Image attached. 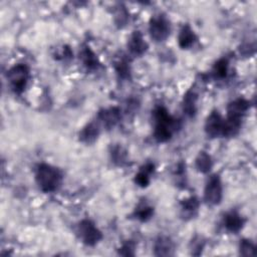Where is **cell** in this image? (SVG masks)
Wrapping results in <instances>:
<instances>
[{
  "label": "cell",
  "mask_w": 257,
  "mask_h": 257,
  "mask_svg": "<svg viewBox=\"0 0 257 257\" xmlns=\"http://www.w3.org/2000/svg\"><path fill=\"white\" fill-rule=\"evenodd\" d=\"M154 137L156 141L159 143H165L171 140L173 134L179 127L178 119L174 118L164 106H158L154 110Z\"/></svg>",
  "instance_id": "1"
},
{
  "label": "cell",
  "mask_w": 257,
  "mask_h": 257,
  "mask_svg": "<svg viewBox=\"0 0 257 257\" xmlns=\"http://www.w3.org/2000/svg\"><path fill=\"white\" fill-rule=\"evenodd\" d=\"M35 180L42 192L51 193L60 187L62 183V174L59 169L51 165L40 164L36 168Z\"/></svg>",
  "instance_id": "2"
},
{
  "label": "cell",
  "mask_w": 257,
  "mask_h": 257,
  "mask_svg": "<svg viewBox=\"0 0 257 257\" xmlns=\"http://www.w3.org/2000/svg\"><path fill=\"white\" fill-rule=\"evenodd\" d=\"M30 78L29 67L24 63H18L12 66L7 72V79L13 92L20 94L25 89Z\"/></svg>",
  "instance_id": "3"
},
{
  "label": "cell",
  "mask_w": 257,
  "mask_h": 257,
  "mask_svg": "<svg viewBox=\"0 0 257 257\" xmlns=\"http://www.w3.org/2000/svg\"><path fill=\"white\" fill-rule=\"evenodd\" d=\"M77 234L80 240L88 246L97 244L102 238L101 232L98 230L95 224L88 219H84L78 223Z\"/></svg>",
  "instance_id": "4"
},
{
  "label": "cell",
  "mask_w": 257,
  "mask_h": 257,
  "mask_svg": "<svg viewBox=\"0 0 257 257\" xmlns=\"http://www.w3.org/2000/svg\"><path fill=\"white\" fill-rule=\"evenodd\" d=\"M149 31L151 37L155 41H164L169 36L171 31V26L168 18L163 14L154 15L150 20Z\"/></svg>",
  "instance_id": "5"
},
{
  "label": "cell",
  "mask_w": 257,
  "mask_h": 257,
  "mask_svg": "<svg viewBox=\"0 0 257 257\" xmlns=\"http://www.w3.org/2000/svg\"><path fill=\"white\" fill-rule=\"evenodd\" d=\"M223 196L222 183L218 175H213L209 178L205 190H204V199L209 205H218Z\"/></svg>",
  "instance_id": "6"
},
{
  "label": "cell",
  "mask_w": 257,
  "mask_h": 257,
  "mask_svg": "<svg viewBox=\"0 0 257 257\" xmlns=\"http://www.w3.org/2000/svg\"><path fill=\"white\" fill-rule=\"evenodd\" d=\"M224 130V118L219 113L218 110L212 111L206 119L205 132L211 138H216L219 136L223 137Z\"/></svg>",
  "instance_id": "7"
},
{
  "label": "cell",
  "mask_w": 257,
  "mask_h": 257,
  "mask_svg": "<svg viewBox=\"0 0 257 257\" xmlns=\"http://www.w3.org/2000/svg\"><path fill=\"white\" fill-rule=\"evenodd\" d=\"M120 119V110L118 107H109L98 112L96 120L105 128L113 127Z\"/></svg>",
  "instance_id": "8"
},
{
  "label": "cell",
  "mask_w": 257,
  "mask_h": 257,
  "mask_svg": "<svg viewBox=\"0 0 257 257\" xmlns=\"http://www.w3.org/2000/svg\"><path fill=\"white\" fill-rule=\"evenodd\" d=\"M127 48L131 54L135 56L143 55L148 49V43L145 41L142 33L140 31H135L128 41H127Z\"/></svg>",
  "instance_id": "9"
},
{
  "label": "cell",
  "mask_w": 257,
  "mask_h": 257,
  "mask_svg": "<svg viewBox=\"0 0 257 257\" xmlns=\"http://www.w3.org/2000/svg\"><path fill=\"white\" fill-rule=\"evenodd\" d=\"M250 106V102L245 98H237L231 101L227 107V116L242 119Z\"/></svg>",
  "instance_id": "10"
},
{
  "label": "cell",
  "mask_w": 257,
  "mask_h": 257,
  "mask_svg": "<svg viewBox=\"0 0 257 257\" xmlns=\"http://www.w3.org/2000/svg\"><path fill=\"white\" fill-rule=\"evenodd\" d=\"M223 223L227 231L231 233H237L243 228L245 220L238 212L230 211L224 216Z\"/></svg>",
  "instance_id": "11"
},
{
  "label": "cell",
  "mask_w": 257,
  "mask_h": 257,
  "mask_svg": "<svg viewBox=\"0 0 257 257\" xmlns=\"http://www.w3.org/2000/svg\"><path fill=\"white\" fill-rule=\"evenodd\" d=\"M100 124L97 120H93L88 122L85 126L82 127V130L79 133V140L82 143L90 144L93 143L100 133Z\"/></svg>",
  "instance_id": "12"
},
{
  "label": "cell",
  "mask_w": 257,
  "mask_h": 257,
  "mask_svg": "<svg viewBox=\"0 0 257 257\" xmlns=\"http://www.w3.org/2000/svg\"><path fill=\"white\" fill-rule=\"evenodd\" d=\"M174 243L167 236H160L154 244L155 255L157 256H171L174 254Z\"/></svg>",
  "instance_id": "13"
},
{
  "label": "cell",
  "mask_w": 257,
  "mask_h": 257,
  "mask_svg": "<svg viewBox=\"0 0 257 257\" xmlns=\"http://www.w3.org/2000/svg\"><path fill=\"white\" fill-rule=\"evenodd\" d=\"M79 59L81 60L83 66L87 69V70H94L97 69V67L99 66V61L98 58L96 56V54L90 49L89 46L84 45L80 52H79Z\"/></svg>",
  "instance_id": "14"
},
{
  "label": "cell",
  "mask_w": 257,
  "mask_h": 257,
  "mask_svg": "<svg viewBox=\"0 0 257 257\" xmlns=\"http://www.w3.org/2000/svg\"><path fill=\"white\" fill-rule=\"evenodd\" d=\"M196 40H197V36L193 31V29L190 27V25L188 24L184 25L180 30V33L178 36L179 46L183 49L190 48L192 45H194Z\"/></svg>",
  "instance_id": "15"
},
{
  "label": "cell",
  "mask_w": 257,
  "mask_h": 257,
  "mask_svg": "<svg viewBox=\"0 0 257 257\" xmlns=\"http://www.w3.org/2000/svg\"><path fill=\"white\" fill-rule=\"evenodd\" d=\"M198 95L194 90H189L183 99V110L188 116H194L197 111Z\"/></svg>",
  "instance_id": "16"
},
{
  "label": "cell",
  "mask_w": 257,
  "mask_h": 257,
  "mask_svg": "<svg viewBox=\"0 0 257 257\" xmlns=\"http://www.w3.org/2000/svg\"><path fill=\"white\" fill-rule=\"evenodd\" d=\"M155 170V166L152 163H148L146 165H144L141 170L139 171V173L136 175L135 177V182L136 184H138L140 187H147L150 184V179H151V175L153 174Z\"/></svg>",
  "instance_id": "17"
},
{
  "label": "cell",
  "mask_w": 257,
  "mask_h": 257,
  "mask_svg": "<svg viewBox=\"0 0 257 257\" xmlns=\"http://www.w3.org/2000/svg\"><path fill=\"white\" fill-rule=\"evenodd\" d=\"M198 208H199V201L196 197H193V196L184 200L181 206L182 214L186 218L187 217L192 218L198 211Z\"/></svg>",
  "instance_id": "18"
},
{
  "label": "cell",
  "mask_w": 257,
  "mask_h": 257,
  "mask_svg": "<svg viewBox=\"0 0 257 257\" xmlns=\"http://www.w3.org/2000/svg\"><path fill=\"white\" fill-rule=\"evenodd\" d=\"M195 165H196V169L199 172L205 174L211 170L213 162L209 154H207L206 152H200L198 157L196 158Z\"/></svg>",
  "instance_id": "19"
},
{
  "label": "cell",
  "mask_w": 257,
  "mask_h": 257,
  "mask_svg": "<svg viewBox=\"0 0 257 257\" xmlns=\"http://www.w3.org/2000/svg\"><path fill=\"white\" fill-rule=\"evenodd\" d=\"M134 215L138 220L142 222H146L150 220L154 215V208L148 205L147 203H141L136 208Z\"/></svg>",
  "instance_id": "20"
},
{
  "label": "cell",
  "mask_w": 257,
  "mask_h": 257,
  "mask_svg": "<svg viewBox=\"0 0 257 257\" xmlns=\"http://www.w3.org/2000/svg\"><path fill=\"white\" fill-rule=\"evenodd\" d=\"M229 70V61L227 58H221L219 59L213 66V75L216 78H225L228 74Z\"/></svg>",
  "instance_id": "21"
},
{
  "label": "cell",
  "mask_w": 257,
  "mask_h": 257,
  "mask_svg": "<svg viewBox=\"0 0 257 257\" xmlns=\"http://www.w3.org/2000/svg\"><path fill=\"white\" fill-rule=\"evenodd\" d=\"M114 69L119 78L126 79L130 77V65L124 58L121 57L114 62Z\"/></svg>",
  "instance_id": "22"
},
{
  "label": "cell",
  "mask_w": 257,
  "mask_h": 257,
  "mask_svg": "<svg viewBox=\"0 0 257 257\" xmlns=\"http://www.w3.org/2000/svg\"><path fill=\"white\" fill-rule=\"evenodd\" d=\"M239 251L243 256H255V245L250 240L243 239L240 242Z\"/></svg>",
  "instance_id": "23"
},
{
  "label": "cell",
  "mask_w": 257,
  "mask_h": 257,
  "mask_svg": "<svg viewBox=\"0 0 257 257\" xmlns=\"http://www.w3.org/2000/svg\"><path fill=\"white\" fill-rule=\"evenodd\" d=\"M135 243L133 241H126L122 244V246L119 248V254L123 256H134L135 255Z\"/></svg>",
  "instance_id": "24"
},
{
  "label": "cell",
  "mask_w": 257,
  "mask_h": 257,
  "mask_svg": "<svg viewBox=\"0 0 257 257\" xmlns=\"http://www.w3.org/2000/svg\"><path fill=\"white\" fill-rule=\"evenodd\" d=\"M111 157L113 159V162L118 164V165H121L122 163L125 162V152L121 148H119V147L114 148L112 150Z\"/></svg>",
  "instance_id": "25"
}]
</instances>
